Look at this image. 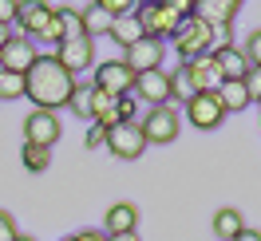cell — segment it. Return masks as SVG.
I'll return each instance as SVG.
<instances>
[{
    "mask_svg": "<svg viewBox=\"0 0 261 241\" xmlns=\"http://www.w3.org/2000/svg\"><path fill=\"white\" fill-rule=\"evenodd\" d=\"M75 91V75L56 56H36V64L24 71V99H32L36 111H60Z\"/></svg>",
    "mask_w": 261,
    "mask_h": 241,
    "instance_id": "6da1fadb",
    "label": "cell"
},
{
    "mask_svg": "<svg viewBox=\"0 0 261 241\" xmlns=\"http://www.w3.org/2000/svg\"><path fill=\"white\" fill-rule=\"evenodd\" d=\"M139 127H143L147 146H170L182 130V115L174 111L170 103H163V107H150V111L139 119Z\"/></svg>",
    "mask_w": 261,
    "mask_h": 241,
    "instance_id": "7a4b0ae2",
    "label": "cell"
},
{
    "mask_svg": "<svg viewBox=\"0 0 261 241\" xmlns=\"http://www.w3.org/2000/svg\"><path fill=\"white\" fill-rule=\"evenodd\" d=\"M170 44H174V51H178L182 60H194V56H210L214 51V28L206 24V20H182V28L174 36H170Z\"/></svg>",
    "mask_w": 261,
    "mask_h": 241,
    "instance_id": "3957f363",
    "label": "cell"
},
{
    "mask_svg": "<svg viewBox=\"0 0 261 241\" xmlns=\"http://www.w3.org/2000/svg\"><path fill=\"white\" fill-rule=\"evenodd\" d=\"M107 150H111L115 158L123 162H135L143 158V150H147V139H143V127L139 123H115L111 130H107Z\"/></svg>",
    "mask_w": 261,
    "mask_h": 241,
    "instance_id": "277c9868",
    "label": "cell"
},
{
    "mask_svg": "<svg viewBox=\"0 0 261 241\" xmlns=\"http://www.w3.org/2000/svg\"><path fill=\"white\" fill-rule=\"evenodd\" d=\"M91 87H95V91H107V95H115V99H123V95H130V87H135V71H130L123 60H103V64L95 67Z\"/></svg>",
    "mask_w": 261,
    "mask_h": 241,
    "instance_id": "5b68a950",
    "label": "cell"
},
{
    "mask_svg": "<svg viewBox=\"0 0 261 241\" xmlns=\"http://www.w3.org/2000/svg\"><path fill=\"white\" fill-rule=\"evenodd\" d=\"M135 20L143 24V36H150V40H163L166 36H174L182 28V16H174L166 4H147V8H135Z\"/></svg>",
    "mask_w": 261,
    "mask_h": 241,
    "instance_id": "8992f818",
    "label": "cell"
},
{
    "mask_svg": "<svg viewBox=\"0 0 261 241\" xmlns=\"http://www.w3.org/2000/svg\"><path fill=\"white\" fill-rule=\"evenodd\" d=\"M186 119L198 130H218L226 123V111H222V103H218L214 91H198L194 99H186Z\"/></svg>",
    "mask_w": 261,
    "mask_h": 241,
    "instance_id": "52a82bcc",
    "label": "cell"
},
{
    "mask_svg": "<svg viewBox=\"0 0 261 241\" xmlns=\"http://www.w3.org/2000/svg\"><path fill=\"white\" fill-rule=\"evenodd\" d=\"M60 135H64V127H60V119H56V111H36L24 119V143H32V146H56L60 143Z\"/></svg>",
    "mask_w": 261,
    "mask_h": 241,
    "instance_id": "ba28073f",
    "label": "cell"
},
{
    "mask_svg": "<svg viewBox=\"0 0 261 241\" xmlns=\"http://www.w3.org/2000/svg\"><path fill=\"white\" fill-rule=\"evenodd\" d=\"M56 60H60L71 75H80V71H87V67H95V40H91V36L64 40V44H56Z\"/></svg>",
    "mask_w": 261,
    "mask_h": 241,
    "instance_id": "9c48e42d",
    "label": "cell"
},
{
    "mask_svg": "<svg viewBox=\"0 0 261 241\" xmlns=\"http://www.w3.org/2000/svg\"><path fill=\"white\" fill-rule=\"evenodd\" d=\"M36 44L28 40V36H20V32H12V40L0 48V71H16V75H24L28 67L36 64Z\"/></svg>",
    "mask_w": 261,
    "mask_h": 241,
    "instance_id": "30bf717a",
    "label": "cell"
},
{
    "mask_svg": "<svg viewBox=\"0 0 261 241\" xmlns=\"http://www.w3.org/2000/svg\"><path fill=\"white\" fill-rule=\"evenodd\" d=\"M163 56H166V44L163 40H150V36H143L139 44H130L127 56H123V64L139 75V71H154V67H163Z\"/></svg>",
    "mask_w": 261,
    "mask_h": 241,
    "instance_id": "8fae6325",
    "label": "cell"
},
{
    "mask_svg": "<svg viewBox=\"0 0 261 241\" xmlns=\"http://www.w3.org/2000/svg\"><path fill=\"white\" fill-rule=\"evenodd\" d=\"M51 12H56V8H51L48 0H16V20H12V24H20V36L32 40V32L40 36L48 28Z\"/></svg>",
    "mask_w": 261,
    "mask_h": 241,
    "instance_id": "7c38bea8",
    "label": "cell"
},
{
    "mask_svg": "<svg viewBox=\"0 0 261 241\" xmlns=\"http://www.w3.org/2000/svg\"><path fill=\"white\" fill-rule=\"evenodd\" d=\"M130 91H135L139 99H147L150 107H163V103H170V75H166L163 67H154V71H139Z\"/></svg>",
    "mask_w": 261,
    "mask_h": 241,
    "instance_id": "4fadbf2b",
    "label": "cell"
},
{
    "mask_svg": "<svg viewBox=\"0 0 261 241\" xmlns=\"http://www.w3.org/2000/svg\"><path fill=\"white\" fill-rule=\"evenodd\" d=\"M210 60L218 64V75L222 79H245V71H249V60L242 56L238 44H218L210 51Z\"/></svg>",
    "mask_w": 261,
    "mask_h": 241,
    "instance_id": "5bb4252c",
    "label": "cell"
},
{
    "mask_svg": "<svg viewBox=\"0 0 261 241\" xmlns=\"http://www.w3.org/2000/svg\"><path fill=\"white\" fill-rule=\"evenodd\" d=\"M103 225H107V237H115V233H139V206L135 202H115L107 209Z\"/></svg>",
    "mask_w": 261,
    "mask_h": 241,
    "instance_id": "9a60e30c",
    "label": "cell"
},
{
    "mask_svg": "<svg viewBox=\"0 0 261 241\" xmlns=\"http://www.w3.org/2000/svg\"><path fill=\"white\" fill-rule=\"evenodd\" d=\"M186 64V71L194 75L198 91H218L222 87V75H218V64H214L210 56H194V60H182Z\"/></svg>",
    "mask_w": 261,
    "mask_h": 241,
    "instance_id": "2e32d148",
    "label": "cell"
},
{
    "mask_svg": "<svg viewBox=\"0 0 261 241\" xmlns=\"http://www.w3.org/2000/svg\"><path fill=\"white\" fill-rule=\"evenodd\" d=\"M214 95H218V103H222L226 115H242L245 107H249V91H245L242 79H222V87H218Z\"/></svg>",
    "mask_w": 261,
    "mask_h": 241,
    "instance_id": "e0dca14e",
    "label": "cell"
},
{
    "mask_svg": "<svg viewBox=\"0 0 261 241\" xmlns=\"http://www.w3.org/2000/svg\"><path fill=\"white\" fill-rule=\"evenodd\" d=\"M245 229V218H242V209H233V206H222L218 213H214V233L222 241H233L238 233Z\"/></svg>",
    "mask_w": 261,
    "mask_h": 241,
    "instance_id": "ac0fdd59",
    "label": "cell"
},
{
    "mask_svg": "<svg viewBox=\"0 0 261 241\" xmlns=\"http://www.w3.org/2000/svg\"><path fill=\"white\" fill-rule=\"evenodd\" d=\"M107 36H111L115 44H119V48L127 51L130 44H139V40H143V24H139L135 16H119V20H111V28H107Z\"/></svg>",
    "mask_w": 261,
    "mask_h": 241,
    "instance_id": "d6986e66",
    "label": "cell"
},
{
    "mask_svg": "<svg viewBox=\"0 0 261 241\" xmlns=\"http://www.w3.org/2000/svg\"><path fill=\"white\" fill-rule=\"evenodd\" d=\"M166 75H170V103H174V99L186 103V99L198 95V83H194V75L186 71V64H178L174 71H166Z\"/></svg>",
    "mask_w": 261,
    "mask_h": 241,
    "instance_id": "ffe728a7",
    "label": "cell"
},
{
    "mask_svg": "<svg viewBox=\"0 0 261 241\" xmlns=\"http://www.w3.org/2000/svg\"><path fill=\"white\" fill-rule=\"evenodd\" d=\"M20 158H24V170H32V174H44V170L51 166V150H48V146H32V143H24Z\"/></svg>",
    "mask_w": 261,
    "mask_h": 241,
    "instance_id": "44dd1931",
    "label": "cell"
},
{
    "mask_svg": "<svg viewBox=\"0 0 261 241\" xmlns=\"http://www.w3.org/2000/svg\"><path fill=\"white\" fill-rule=\"evenodd\" d=\"M80 24H83V36H91V40H95L99 32H107V28H111V16H107L103 8L91 4V8H83V12H80Z\"/></svg>",
    "mask_w": 261,
    "mask_h": 241,
    "instance_id": "7402d4cb",
    "label": "cell"
},
{
    "mask_svg": "<svg viewBox=\"0 0 261 241\" xmlns=\"http://www.w3.org/2000/svg\"><path fill=\"white\" fill-rule=\"evenodd\" d=\"M67 111L75 119H91V83H75V91L67 99Z\"/></svg>",
    "mask_w": 261,
    "mask_h": 241,
    "instance_id": "603a6c76",
    "label": "cell"
},
{
    "mask_svg": "<svg viewBox=\"0 0 261 241\" xmlns=\"http://www.w3.org/2000/svg\"><path fill=\"white\" fill-rule=\"evenodd\" d=\"M0 99H24V75L0 71Z\"/></svg>",
    "mask_w": 261,
    "mask_h": 241,
    "instance_id": "cb8c5ba5",
    "label": "cell"
},
{
    "mask_svg": "<svg viewBox=\"0 0 261 241\" xmlns=\"http://www.w3.org/2000/svg\"><path fill=\"white\" fill-rule=\"evenodd\" d=\"M95 8H103L111 20H119V16H135V0H95Z\"/></svg>",
    "mask_w": 261,
    "mask_h": 241,
    "instance_id": "d4e9b609",
    "label": "cell"
},
{
    "mask_svg": "<svg viewBox=\"0 0 261 241\" xmlns=\"http://www.w3.org/2000/svg\"><path fill=\"white\" fill-rule=\"evenodd\" d=\"M242 56L249 60V67H261V28H257V32H249V40H245V48H242Z\"/></svg>",
    "mask_w": 261,
    "mask_h": 241,
    "instance_id": "484cf974",
    "label": "cell"
},
{
    "mask_svg": "<svg viewBox=\"0 0 261 241\" xmlns=\"http://www.w3.org/2000/svg\"><path fill=\"white\" fill-rule=\"evenodd\" d=\"M115 111H119V123H139V103L130 95H123L119 103H115Z\"/></svg>",
    "mask_w": 261,
    "mask_h": 241,
    "instance_id": "4316f807",
    "label": "cell"
},
{
    "mask_svg": "<svg viewBox=\"0 0 261 241\" xmlns=\"http://www.w3.org/2000/svg\"><path fill=\"white\" fill-rule=\"evenodd\" d=\"M40 40H48V44H64V20H60V12H51L48 28L40 32Z\"/></svg>",
    "mask_w": 261,
    "mask_h": 241,
    "instance_id": "83f0119b",
    "label": "cell"
},
{
    "mask_svg": "<svg viewBox=\"0 0 261 241\" xmlns=\"http://www.w3.org/2000/svg\"><path fill=\"white\" fill-rule=\"evenodd\" d=\"M242 83H245V91H249V103H261V67H249Z\"/></svg>",
    "mask_w": 261,
    "mask_h": 241,
    "instance_id": "f1b7e54d",
    "label": "cell"
},
{
    "mask_svg": "<svg viewBox=\"0 0 261 241\" xmlns=\"http://www.w3.org/2000/svg\"><path fill=\"white\" fill-rule=\"evenodd\" d=\"M20 237V225H16V218L8 213V209H0V241H16Z\"/></svg>",
    "mask_w": 261,
    "mask_h": 241,
    "instance_id": "f546056e",
    "label": "cell"
},
{
    "mask_svg": "<svg viewBox=\"0 0 261 241\" xmlns=\"http://www.w3.org/2000/svg\"><path fill=\"white\" fill-rule=\"evenodd\" d=\"M159 4H166L174 16H182V20H190L194 16V0H159Z\"/></svg>",
    "mask_w": 261,
    "mask_h": 241,
    "instance_id": "4dcf8cb0",
    "label": "cell"
},
{
    "mask_svg": "<svg viewBox=\"0 0 261 241\" xmlns=\"http://www.w3.org/2000/svg\"><path fill=\"white\" fill-rule=\"evenodd\" d=\"M12 20H16V0H0V24L12 28Z\"/></svg>",
    "mask_w": 261,
    "mask_h": 241,
    "instance_id": "1f68e13d",
    "label": "cell"
},
{
    "mask_svg": "<svg viewBox=\"0 0 261 241\" xmlns=\"http://www.w3.org/2000/svg\"><path fill=\"white\" fill-rule=\"evenodd\" d=\"M83 143L91 146V150H99V146L107 143V130H103V127H91V130H87V139H83Z\"/></svg>",
    "mask_w": 261,
    "mask_h": 241,
    "instance_id": "d6a6232c",
    "label": "cell"
},
{
    "mask_svg": "<svg viewBox=\"0 0 261 241\" xmlns=\"http://www.w3.org/2000/svg\"><path fill=\"white\" fill-rule=\"evenodd\" d=\"M71 241H107V233H99V229H83V233H75Z\"/></svg>",
    "mask_w": 261,
    "mask_h": 241,
    "instance_id": "836d02e7",
    "label": "cell"
},
{
    "mask_svg": "<svg viewBox=\"0 0 261 241\" xmlns=\"http://www.w3.org/2000/svg\"><path fill=\"white\" fill-rule=\"evenodd\" d=\"M233 241H261V229H249V225H245V229H242Z\"/></svg>",
    "mask_w": 261,
    "mask_h": 241,
    "instance_id": "e575fe53",
    "label": "cell"
},
{
    "mask_svg": "<svg viewBox=\"0 0 261 241\" xmlns=\"http://www.w3.org/2000/svg\"><path fill=\"white\" fill-rule=\"evenodd\" d=\"M107 241H139V233H115V237H107Z\"/></svg>",
    "mask_w": 261,
    "mask_h": 241,
    "instance_id": "d590c367",
    "label": "cell"
},
{
    "mask_svg": "<svg viewBox=\"0 0 261 241\" xmlns=\"http://www.w3.org/2000/svg\"><path fill=\"white\" fill-rule=\"evenodd\" d=\"M8 40H12V32H8V24H0V48H4Z\"/></svg>",
    "mask_w": 261,
    "mask_h": 241,
    "instance_id": "8d00e7d4",
    "label": "cell"
},
{
    "mask_svg": "<svg viewBox=\"0 0 261 241\" xmlns=\"http://www.w3.org/2000/svg\"><path fill=\"white\" fill-rule=\"evenodd\" d=\"M135 4H139V8H147V4H159V0H135Z\"/></svg>",
    "mask_w": 261,
    "mask_h": 241,
    "instance_id": "74e56055",
    "label": "cell"
},
{
    "mask_svg": "<svg viewBox=\"0 0 261 241\" xmlns=\"http://www.w3.org/2000/svg\"><path fill=\"white\" fill-rule=\"evenodd\" d=\"M16 241H36V237H28V233H20V237H16Z\"/></svg>",
    "mask_w": 261,
    "mask_h": 241,
    "instance_id": "f35d334b",
    "label": "cell"
},
{
    "mask_svg": "<svg viewBox=\"0 0 261 241\" xmlns=\"http://www.w3.org/2000/svg\"><path fill=\"white\" fill-rule=\"evenodd\" d=\"M60 241H71V237H60Z\"/></svg>",
    "mask_w": 261,
    "mask_h": 241,
    "instance_id": "ab89813d",
    "label": "cell"
},
{
    "mask_svg": "<svg viewBox=\"0 0 261 241\" xmlns=\"http://www.w3.org/2000/svg\"><path fill=\"white\" fill-rule=\"evenodd\" d=\"M238 4H242V0H238Z\"/></svg>",
    "mask_w": 261,
    "mask_h": 241,
    "instance_id": "60d3db41",
    "label": "cell"
}]
</instances>
